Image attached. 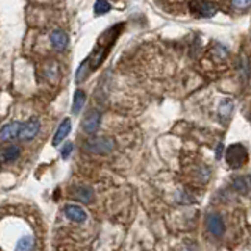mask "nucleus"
Returning a JSON list of instances; mask_svg holds the SVG:
<instances>
[{
  "mask_svg": "<svg viewBox=\"0 0 251 251\" xmlns=\"http://www.w3.org/2000/svg\"><path fill=\"white\" fill-rule=\"evenodd\" d=\"M123 27H124V24H116V25L110 27L107 31H104V33L99 36V39H98L96 46H94L91 55L85 61H82L83 65L88 68L90 73L96 71L102 65V61L107 58L108 52L112 50L113 44L116 43V38L120 36V33L123 31Z\"/></svg>",
  "mask_w": 251,
  "mask_h": 251,
  "instance_id": "nucleus-1",
  "label": "nucleus"
},
{
  "mask_svg": "<svg viewBox=\"0 0 251 251\" xmlns=\"http://www.w3.org/2000/svg\"><path fill=\"white\" fill-rule=\"evenodd\" d=\"M247 160H248V151L243 145L235 143L226 149V162L231 168H240L247 163Z\"/></svg>",
  "mask_w": 251,
  "mask_h": 251,
  "instance_id": "nucleus-2",
  "label": "nucleus"
},
{
  "mask_svg": "<svg viewBox=\"0 0 251 251\" xmlns=\"http://www.w3.org/2000/svg\"><path fill=\"white\" fill-rule=\"evenodd\" d=\"M83 149L90 154H110L115 149V141L112 138H91L86 140Z\"/></svg>",
  "mask_w": 251,
  "mask_h": 251,
  "instance_id": "nucleus-3",
  "label": "nucleus"
},
{
  "mask_svg": "<svg viewBox=\"0 0 251 251\" xmlns=\"http://www.w3.org/2000/svg\"><path fill=\"white\" fill-rule=\"evenodd\" d=\"M190 13L196 18H214L217 14L215 5L210 0H192L190 2Z\"/></svg>",
  "mask_w": 251,
  "mask_h": 251,
  "instance_id": "nucleus-4",
  "label": "nucleus"
},
{
  "mask_svg": "<svg viewBox=\"0 0 251 251\" xmlns=\"http://www.w3.org/2000/svg\"><path fill=\"white\" fill-rule=\"evenodd\" d=\"M100 121H102V115L99 110H90L88 113L83 116L82 121V129L86 133H94L98 132V129L100 127Z\"/></svg>",
  "mask_w": 251,
  "mask_h": 251,
  "instance_id": "nucleus-5",
  "label": "nucleus"
},
{
  "mask_svg": "<svg viewBox=\"0 0 251 251\" xmlns=\"http://www.w3.org/2000/svg\"><path fill=\"white\" fill-rule=\"evenodd\" d=\"M39 121L36 120V118H31L30 121H27L25 124H22V129L19 132V138L22 141H30V140H33L36 135H38V132H39Z\"/></svg>",
  "mask_w": 251,
  "mask_h": 251,
  "instance_id": "nucleus-6",
  "label": "nucleus"
},
{
  "mask_svg": "<svg viewBox=\"0 0 251 251\" xmlns=\"http://www.w3.org/2000/svg\"><path fill=\"white\" fill-rule=\"evenodd\" d=\"M207 229L212 235H215V237H222L226 231V226H225V222L223 218L217 215V214H212L209 215L207 218Z\"/></svg>",
  "mask_w": 251,
  "mask_h": 251,
  "instance_id": "nucleus-7",
  "label": "nucleus"
},
{
  "mask_svg": "<svg viewBox=\"0 0 251 251\" xmlns=\"http://www.w3.org/2000/svg\"><path fill=\"white\" fill-rule=\"evenodd\" d=\"M22 129V123L19 121H13L10 124L3 126L0 129V141H11L16 137H19V132Z\"/></svg>",
  "mask_w": 251,
  "mask_h": 251,
  "instance_id": "nucleus-8",
  "label": "nucleus"
},
{
  "mask_svg": "<svg viewBox=\"0 0 251 251\" xmlns=\"http://www.w3.org/2000/svg\"><path fill=\"white\" fill-rule=\"evenodd\" d=\"M50 43H52V47L55 50H65L68 44H69V36L65 33L63 30L57 28V30H53L52 33H50Z\"/></svg>",
  "mask_w": 251,
  "mask_h": 251,
  "instance_id": "nucleus-9",
  "label": "nucleus"
},
{
  "mask_svg": "<svg viewBox=\"0 0 251 251\" xmlns=\"http://www.w3.org/2000/svg\"><path fill=\"white\" fill-rule=\"evenodd\" d=\"M65 215L71 220V222H75V223H83L88 215H86V212L78 207V206H74V204H69V206L65 207Z\"/></svg>",
  "mask_w": 251,
  "mask_h": 251,
  "instance_id": "nucleus-10",
  "label": "nucleus"
},
{
  "mask_svg": "<svg viewBox=\"0 0 251 251\" xmlns=\"http://www.w3.org/2000/svg\"><path fill=\"white\" fill-rule=\"evenodd\" d=\"M69 132H71V120H69V118H66V120L61 121V124L58 126V129H57V132H55L52 145L58 146L63 140H66V137L69 135Z\"/></svg>",
  "mask_w": 251,
  "mask_h": 251,
  "instance_id": "nucleus-11",
  "label": "nucleus"
},
{
  "mask_svg": "<svg viewBox=\"0 0 251 251\" xmlns=\"http://www.w3.org/2000/svg\"><path fill=\"white\" fill-rule=\"evenodd\" d=\"M73 198L77 200V201H80V202L88 204L94 198V192L91 190L90 187H75L73 190Z\"/></svg>",
  "mask_w": 251,
  "mask_h": 251,
  "instance_id": "nucleus-12",
  "label": "nucleus"
},
{
  "mask_svg": "<svg viewBox=\"0 0 251 251\" xmlns=\"http://www.w3.org/2000/svg\"><path fill=\"white\" fill-rule=\"evenodd\" d=\"M19 155H21V148L11 145L0 152V160H2L3 163H13L19 159Z\"/></svg>",
  "mask_w": 251,
  "mask_h": 251,
  "instance_id": "nucleus-13",
  "label": "nucleus"
},
{
  "mask_svg": "<svg viewBox=\"0 0 251 251\" xmlns=\"http://www.w3.org/2000/svg\"><path fill=\"white\" fill-rule=\"evenodd\" d=\"M234 112V102L232 99H223L218 105V115L223 121H227Z\"/></svg>",
  "mask_w": 251,
  "mask_h": 251,
  "instance_id": "nucleus-14",
  "label": "nucleus"
},
{
  "mask_svg": "<svg viewBox=\"0 0 251 251\" xmlns=\"http://www.w3.org/2000/svg\"><path fill=\"white\" fill-rule=\"evenodd\" d=\"M85 100H86V94L83 90H77L74 93V102H73V113L78 115L82 112V108L85 105Z\"/></svg>",
  "mask_w": 251,
  "mask_h": 251,
  "instance_id": "nucleus-15",
  "label": "nucleus"
},
{
  "mask_svg": "<svg viewBox=\"0 0 251 251\" xmlns=\"http://www.w3.org/2000/svg\"><path fill=\"white\" fill-rule=\"evenodd\" d=\"M93 10H94V14H96V16H104V14H107L110 10H112V6H110L108 0H96Z\"/></svg>",
  "mask_w": 251,
  "mask_h": 251,
  "instance_id": "nucleus-16",
  "label": "nucleus"
},
{
  "mask_svg": "<svg viewBox=\"0 0 251 251\" xmlns=\"http://www.w3.org/2000/svg\"><path fill=\"white\" fill-rule=\"evenodd\" d=\"M33 248V237H22L16 243V250H30Z\"/></svg>",
  "mask_w": 251,
  "mask_h": 251,
  "instance_id": "nucleus-17",
  "label": "nucleus"
},
{
  "mask_svg": "<svg viewBox=\"0 0 251 251\" xmlns=\"http://www.w3.org/2000/svg\"><path fill=\"white\" fill-rule=\"evenodd\" d=\"M232 6H235L237 10H247L251 6V0H231Z\"/></svg>",
  "mask_w": 251,
  "mask_h": 251,
  "instance_id": "nucleus-18",
  "label": "nucleus"
},
{
  "mask_svg": "<svg viewBox=\"0 0 251 251\" xmlns=\"http://www.w3.org/2000/svg\"><path fill=\"white\" fill-rule=\"evenodd\" d=\"M73 149H74V145L71 143V141H68L66 146L61 149V157H63V159H68V157L71 155V152H73Z\"/></svg>",
  "mask_w": 251,
  "mask_h": 251,
  "instance_id": "nucleus-19",
  "label": "nucleus"
},
{
  "mask_svg": "<svg viewBox=\"0 0 251 251\" xmlns=\"http://www.w3.org/2000/svg\"><path fill=\"white\" fill-rule=\"evenodd\" d=\"M234 185L237 187L240 192H247V190H248V185H247V182H245V180H243V179H240V177L234 180Z\"/></svg>",
  "mask_w": 251,
  "mask_h": 251,
  "instance_id": "nucleus-20",
  "label": "nucleus"
},
{
  "mask_svg": "<svg viewBox=\"0 0 251 251\" xmlns=\"http://www.w3.org/2000/svg\"><path fill=\"white\" fill-rule=\"evenodd\" d=\"M222 149H223V146L220 145V146H218V149H217V159H220V151H222Z\"/></svg>",
  "mask_w": 251,
  "mask_h": 251,
  "instance_id": "nucleus-21",
  "label": "nucleus"
}]
</instances>
